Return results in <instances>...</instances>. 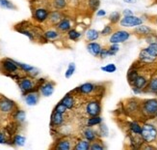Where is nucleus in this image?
I'll use <instances>...</instances> for the list:
<instances>
[{
  "mask_svg": "<svg viewBox=\"0 0 157 150\" xmlns=\"http://www.w3.org/2000/svg\"><path fill=\"white\" fill-rule=\"evenodd\" d=\"M100 69H101V71H103L105 73H115L117 71V66H116L114 63H109L105 66H102Z\"/></svg>",
  "mask_w": 157,
  "mask_h": 150,
  "instance_id": "39",
  "label": "nucleus"
},
{
  "mask_svg": "<svg viewBox=\"0 0 157 150\" xmlns=\"http://www.w3.org/2000/svg\"><path fill=\"white\" fill-rule=\"evenodd\" d=\"M13 144H16L17 146H23L25 144L26 139L21 135H16L15 137H13Z\"/></svg>",
  "mask_w": 157,
  "mask_h": 150,
  "instance_id": "36",
  "label": "nucleus"
},
{
  "mask_svg": "<svg viewBox=\"0 0 157 150\" xmlns=\"http://www.w3.org/2000/svg\"><path fill=\"white\" fill-rule=\"evenodd\" d=\"M82 37V33L76 30L75 28H71L69 32H67V38L71 41H78Z\"/></svg>",
  "mask_w": 157,
  "mask_h": 150,
  "instance_id": "27",
  "label": "nucleus"
},
{
  "mask_svg": "<svg viewBox=\"0 0 157 150\" xmlns=\"http://www.w3.org/2000/svg\"><path fill=\"white\" fill-rule=\"evenodd\" d=\"M121 26L126 27V28H132V27H137L143 24V18L137 16H124L120 20Z\"/></svg>",
  "mask_w": 157,
  "mask_h": 150,
  "instance_id": "3",
  "label": "nucleus"
},
{
  "mask_svg": "<svg viewBox=\"0 0 157 150\" xmlns=\"http://www.w3.org/2000/svg\"><path fill=\"white\" fill-rule=\"evenodd\" d=\"M39 98H40V94L39 92H37L36 90L31 91L29 93L25 94V102L28 106H35L37 105V103L39 102Z\"/></svg>",
  "mask_w": 157,
  "mask_h": 150,
  "instance_id": "19",
  "label": "nucleus"
},
{
  "mask_svg": "<svg viewBox=\"0 0 157 150\" xmlns=\"http://www.w3.org/2000/svg\"><path fill=\"white\" fill-rule=\"evenodd\" d=\"M109 53H110V56H114L117 54V52L120 51V47L119 44H111V46L108 47Z\"/></svg>",
  "mask_w": 157,
  "mask_h": 150,
  "instance_id": "43",
  "label": "nucleus"
},
{
  "mask_svg": "<svg viewBox=\"0 0 157 150\" xmlns=\"http://www.w3.org/2000/svg\"><path fill=\"white\" fill-rule=\"evenodd\" d=\"M156 42H157V37H156Z\"/></svg>",
  "mask_w": 157,
  "mask_h": 150,
  "instance_id": "51",
  "label": "nucleus"
},
{
  "mask_svg": "<svg viewBox=\"0 0 157 150\" xmlns=\"http://www.w3.org/2000/svg\"><path fill=\"white\" fill-rule=\"evenodd\" d=\"M54 88H55L54 83H51V81H46V83H44V81L40 86V93L44 97H49L53 94Z\"/></svg>",
  "mask_w": 157,
  "mask_h": 150,
  "instance_id": "11",
  "label": "nucleus"
},
{
  "mask_svg": "<svg viewBox=\"0 0 157 150\" xmlns=\"http://www.w3.org/2000/svg\"><path fill=\"white\" fill-rule=\"evenodd\" d=\"M155 23H156V24H157V17H156V18H155Z\"/></svg>",
  "mask_w": 157,
  "mask_h": 150,
  "instance_id": "50",
  "label": "nucleus"
},
{
  "mask_svg": "<svg viewBox=\"0 0 157 150\" xmlns=\"http://www.w3.org/2000/svg\"><path fill=\"white\" fill-rule=\"evenodd\" d=\"M17 65H18V67H19V69H20V70H22L23 72L28 73V74H30V73H32L33 71H35V70H36L33 66L28 65V64H24V63L17 62Z\"/></svg>",
  "mask_w": 157,
  "mask_h": 150,
  "instance_id": "38",
  "label": "nucleus"
},
{
  "mask_svg": "<svg viewBox=\"0 0 157 150\" xmlns=\"http://www.w3.org/2000/svg\"><path fill=\"white\" fill-rule=\"evenodd\" d=\"M130 38V33L126 30H117L113 32L110 38H109V42L110 44H121L124 43Z\"/></svg>",
  "mask_w": 157,
  "mask_h": 150,
  "instance_id": "5",
  "label": "nucleus"
},
{
  "mask_svg": "<svg viewBox=\"0 0 157 150\" xmlns=\"http://www.w3.org/2000/svg\"><path fill=\"white\" fill-rule=\"evenodd\" d=\"M13 118H15L16 121L18 122V123H23L25 121V112L23 111L17 110L13 112Z\"/></svg>",
  "mask_w": 157,
  "mask_h": 150,
  "instance_id": "30",
  "label": "nucleus"
},
{
  "mask_svg": "<svg viewBox=\"0 0 157 150\" xmlns=\"http://www.w3.org/2000/svg\"><path fill=\"white\" fill-rule=\"evenodd\" d=\"M156 117H157V112H156Z\"/></svg>",
  "mask_w": 157,
  "mask_h": 150,
  "instance_id": "52",
  "label": "nucleus"
},
{
  "mask_svg": "<svg viewBox=\"0 0 157 150\" xmlns=\"http://www.w3.org/2000/svg\"><path fill=\"white\" fill-rule=\"evenodd\" d=\"M6 139H5V135L3 133H0V144H5Z\"/></svg>",
  "mask_w": 157,
  "mask_h": 150,
  "instance_id": "48",
  "label": "nucleus"
},
{
  "mask_svg": "<svg viewBox=\"0 0 157 150\" xmlns=\"http://www.w3.org/2000/svg\"><path fill=\"white\" fill-rule=\"evenodd\" d=\"M90 149L91 150H103V149H105V146L103 144H102V141H100L98 139H97L91 142Z\"/></svg>",
  "mask_w": 157,
  "mask_h": 150,
  "instance_id": "32",
  "label": "nucleus"
},
{
  "mask_svg": "<svg viewBox=\"0 0 157 150\" xmlns=\"http://www.w3.org/2000/svg\"><path fill=\"white\" fill-rule=\"evenodd\" d=\"M0 7H2L4 9L8 10H16L17 7L13 2H11L10 0H0Z\"/></svg>",
  "mask_w": 157,
  "mask_h": 150,
  "instance_id": "35",
  "label": "nucleus"
},
{
  "mask_svg": "<svg viewBox=\"0 0 157 150\" xmlns=\"http://www.w3.org/2000/svg\"><path fill=\"white\" fill-rule=\"evenodd\" d=\"M128 2H132V1H136V0H127Z\"/></svg>",
  "mask_w": 157,
  "mask_h": 150,
  "instance_id": "49",
  "label": "nucleus"
},
{
  "mask_svg": "<svg viewBox=\"0 0 157 150\" xmlns=\"http://www.w3.org/2000/svg\"><path fill=\"white\" fill-rule=\"evenodd\" d=\"M88 52L92 54L94 57H99L100 51L102 50V47L99 43L97 42H89L86 46Z\"/></svg>",
  "mask_w": 157,
  "mask_h": 150,
  "instance_id": "13",
  "label": "nucleus"
},
{
  "mask_svg": "<svg viewBox=\"0 0 157 150\" xmlns=\"http://www.w3.org/2000/svg\"><path fill=\"white\" fill-rule=\"evenodd\" d=\"M65 122V117L64 114L59 113L56 111H53L51 115V125L54 127H60L62 126Z\"/></svg>",
  "mask_w": 157,
  "mask_h": 150,
  "instance_id": "21",
  "label": "nucleus"
},
{
  "mask_svg": "<svg viewBox=\"0 0 157 150\" xmlns=\"http://www.w3.org/2000/svg\"><path fill=\"white\" fill-rule=\"evenodd\" d=\"M35 80L30 77H23L21 79H19L18 85L21 92L25 95L27 93H29L31 91H34V87H35Z\"/></svg>",
  "mask_w": 157,
  "mask_h": 150,
  "instance_id": "7",
  "label": "nucleus"
},
{
  "mask_svg": "<svg viewBox=\"0 0 157 150\" xmlns=\"http://www.w3.org/2000/svg\"><path fill=\"white\" fill-rule=\"evenodd\" d=\"M109 56H110V53H109V50L108 49H103V47H102V50L100 51V54H99V57L101 59H105V58H107Z\"/></svg>",
  "mask_w": 157,
  "mask_h": 150,
  "instance_id": "45",
  "label": "nucleus"
},
{
  "mask_svg": "<svg viewBox=\"0 0 157 150\" xmlns=\"http://www.w3.org/2000/svg\"><path fill=\"white\" fill-rule=\"evenodd\" d=\"M49 13H50V11L47 8H45V7H38V8L33 10L32 17L37 22L44 23V22H47V19H48Z\"/></svg>",
  "mask_w": 157,
  "mask_h": 150,
  "instance_id": "6",
  "label": "nucleus"
},
{
  "mask_svg": "<svg viewBox=\"0 0 157 150\" xmlns=\"http://www.w3.org/2000/svg\"><path fill=\"white\" fill-rule=\"evenodd\" d=\"M122 15L124 16H131V15H133V12L130 9H125V10H124V12H122Z\"/></svg>",
  "mask_w": 157,
  "mask_h": 150,
  "instance_id": "47",
  "label": "nucleus"
},
{
  "mask_svg": "<svg viewBox=\"0 0 157 150\" xmlns=\"http://www.w3.org/2000/svg\"><path fill=\"white\" fill-rule=\"evenodd\" d=\"M56 29L58 31H60L61 33H67L71 29V22L70 18H63L60 22L55 25Z\"/></svg>",
  "mask_w": 157,
  "mask_h": 150,
  "instance_id": "12",
  "label": "nucleus"
},
{
  "mask_svg": "<svg viewBox=\"0 0 157 150\" xmlns=\"http://www.w3.org/2000/svg\"><path fill=\"white\" fill-rule=\"evenodd\" d=\"M138 76H139V74H138L137 71H133V70H131V71H129V72H128V74H127V80H128V83H130V85L133 84V83L135 81L136 78H137Z\"/></svg>",
  "mask_w": 157,
  "mask_h": 150,
  "instance_id": "41",
  "label": "nucleus"
},
{
  "mask_svg": "<svg viewBox=\"0 0 157 150\" xmlns=\"http://www.w3.org/2000/svg\"><path fill=\"white\" fill-rule=\"evenodd\" d=\"M106 14H107L106 11L103 10V9H98L97 12H95V15H97L98 18H103V17H105Z\"/></svg>",
  "mask_w": 157,
  "mask_h": 150,
  "instance_id": "46",
  "label": "nucleus"
},
{
  "mask_svg": "<svg viewBox=\"0 0 157 150\" xmlns=\"http://www.w3.org/2000/svg\"><path fill=\"white\" fill-rule=\"evenodd\" d=\"M101 123H102V118L100 117V115H97V116H89L86 124L89 127H94V126H98Z\"/></svg>",
  "mask_w": 157,
  "mask_h": 150,
  "instance_id": "26",
  "label": "nucleus"
},
{
  "mask_svg": "<svg viewBox=\"0 0 157 150\" xmlns=\"http://www.w3.org/2000/svg\"><path fill=\"white\" fill-rule=\"evenodd\" d=\"M16 111H17V105L13 101L7 98L0 99V111L2 113L10 114V113H13Z\"/></svg>",
  "mask_w": 157,
  "mask_h": 150,
  "instance_id": "8",
  "label": "nucleus"
},
{
  "mask_svg": "<svg viewBox=\"0 0 157 150\" xmlns=\"http://www.w3.org/2000/svg\"><path fill=\"white\" fill-rule=\"evenodd\" d=\"M98 90V86L93 83H85L83 84L79 85L75 92L79 93L80 95H92L94 91Z\"/></svg>",
  "mask_w": 157,
  "mask_h": 150,
  "instance_id": "10",
  "label": "nucleus"
},
{
  "mask_svg": "<svg viewBox=\"0 0 157 150\" xmlns=\"http://www.w3.org/2000/svg\"><path fill=\"white\" fill-rule=\"evenodd\" d=\"M141 138L147 144H152L157 139V129L154 125L145 123L142 126Z\"/></svg>",
  "mask_w": 157,
  "mask_h": 150,
  "instance_id": "1",
  "label": "nucleus"
},
{
  "mask_svg": "<svg viewBox=\"0 0 157 150\" xmlns=\"http://www.w3.org/2000/svg\"><path fill=\"white\" fill-rule=\"evenodd\" d=\"M91 142L87 140H80L76 142V144L73 146L75 150H89L90 149Z\"/></svg>",
  "mask_w": 157,
  "mask_h": 150,
  "instance_id": "25",
  "label": "nucleus"
},
{
  "mask_svg": "<svg viewBox=\"0 0 157 150\" xmlns=\"http://www.w3.org/2000/svg\"><path fill=\"white\" fill-rule=\"evenodd\" d=\"M61 103H62L67 110H72V108L75 107V98L71 94V92L66 94L64 98L61 100Z\"/></svg>",
  "mask_w": 157,
  "mask_h": 150,
  "instance_id": "16",
  "label": "nucleus"
},
{
  "mask_svg": "<svg viewBox=\"0 0 157 150\" xmlns=\"http://www.w3.org/2000/svg\"><path fill=\"white\" fill-rule=\"evenodd\" d=\"M146 49L147 50V51L151 54V55H153L154 57L157 58V42H153V43H151L148 45L147 47H146Z\"/></svg>",
  "mask_w": 157,
  "mask_h": 150,
  "instance_id": "40",
  "label": "nucleus"
},
{
  "mask_svg": "<svg viewBox=\"0 0 157 150\" xmlns=\"http://www.w3.org/2000/svg\"><path fill=\"white\" fill-rule=\"evenodd\" d=\"M113 26L111 24H106L104 27H103V29H102L100 31V35L102 36H109V35H111V34L113 33Z\"/></svg>",
  "mask_w": 157,
  "mask_h": 150,
  "instance_id": "42",
  "label": "nucleus"
},
{
  "mask_svg": "<svg viewBox=\"0 0 157 150\" xmlns=\"http://www.w3.org/2000/svg\"><path fill=\"white\" fill-rule=\"evenodd\" d=\"M134 32L137 34V35H140L143 37H147L149 35H151V34H153V29L149 26L141 24L137 27H135Z\"/></svg>",
  "mask_w": 157,
  "mask_h": 150,
  "instance_id": "18",
  "label": "nucleus"
},
{
  "mask_svg": "<svg viewBox=\"0 0 157 150\" xmlns=\"http://www.w3.org/2000/svg\"><path fill=\"white\" fill-rule=\"evenodd\" d=\"M61 36V32L58 31L57 29H48L44 33V37L45 40H49V41H54L60 38Z\"/></svg>",
  "mask_w": 157,
  "mask_h": 150,
  "instance_id": "23",
  "label": "nucleus"
},
{
  "mask_svg": "<svg viewBox=\"0 0 157 150\" xmlns=\"http://www.w3.org/2000/svg\"><path fill=\"white\" fill-rule=\"evenodd\" d=\"M0 67L2 68V70L4 72L8 73V74H15L19 69L17 61H13L9 58L2 59L1 62H0Z\"/></svg>",
  "mask_w": 157,
  "mask_h": 150,
  "instance_id": "9",
  "label": "nucleus"
},
{
  "mask_svg": "<svg viewBox=\"0 0 157 150\" xmlns=\"http://www.w3.org/2000/svg\"><path fill=\"white\" fill-rule=\"evenodd\" d=\"M141 111L146 116H154L157 112V99H147L141 105Z\"/></svg>",
  "mask_w": 157,
  "mask_h": 150,
  "instance_id": "2",
  "label": "nucleus"
},
{
  "mask_svg": "<svg viewBox=\"0 0 157 150\" xmlns=\"http://www.w3.org/2000/svg\"><path fill=\"white\" fill-rule=\"evenodd\" d=\"M139 59L142 61L143 63L151 64V63H153L154 61L156 60V57L151 55V54L147 51V49H143L139 53Z\"/></svg>",
  "mask_w": 157,
  "mask_h": 150,
  "instance_id": "17",
  "label": "nucleus"
},
{
  "mask_svg": "<svg viewBox=\"0 0 157 150\" xmlns=\"http://www.w3.org/2000/svg\"><path fill=\"white\" fill-rule=\"evenodd\" d=\"M129 129H130L132 133H134L136 135H141L142 126L138 123V122L133 121V122H131V123H129Z\"/></svg>",
  "mask_w": 157,
  "mask_h": 150,
  "instance_id": "31",
  "label": "nucleus"
},
{
  "mask_svg": "<svg viewBox=\"0 0 157 150\" xmlns=\"http://www.w3.org/2000/svg\"><path fill=\"white\" fill-rule=\"evenodd\" d=\"M75 70H76V66H75V63L74 62H71L67 66V69L65 73V77L67 79H70L73 76V74L75 73Z\"/></svg>",
  "mask_w": 157,
  "mask_h": 150,
  "instance_id": "33",
  "label": "nucleus"
},
{
  "mask_svg": "<svg viewBox=\"0 0 157 150\" xmlns=\"http://www.w3.org/2000/svg\"><path fill=\"white\" fill-rule=\"evenodd\" d=\"M67 108L60 102V103H58V104L56 105V107H54V111H56V112H59V113L65 114V113L67 112Z\"/></svg>",
  "mask_w": 157,
  "mask_h": 150,
  "instance_id": "44",
  "label": "nucleus"
},
{
  "mask_svg": "<svg viewBox=\"0 0 157 150\" xmlns=\"http://www.w3.org/2000/svg\"><path fill=\"white\" fill-rule=\"evenodd\" d=\"M147 90L152 93H157V77H153L147 84Z\"/></svg>",
  "mask_w": 157,
  "mask_h": 150,
  "instance_id": "34",
  "label": "nucleus"
},
{
  "mask_svg": "<svg viewBox=\"0 0 157 150\" xmlns=\"http://www.w3.org/2000/svg\"><path fill=\"white\" fill-rule=\"evenodd\" d=\"M54 148L57 149V150H71V148H73L72 141L69 138L60 139L56 142V145H55V147H54Z\"/></svg>",
  "mask_w": 157,
  "mask_h": 150,
  "instance_id": "14",
  "label": "nucleus"
},
{
  "mask_svg": "<svg viewBox=\"0 0 157 150\" xmlns=\"http://www.w3.org/2000/svg\"><path fill=\"white\" fill-rule=\"evenodd\" d=\"M52 7L54 10H65L67 7V0H52Z\"/></svg>",
  "mask_w": 157,
  "mask_h": 150,
  "instance_id": "24",
  "label": "nucleus"
},
{
  "mask_svg": "<svg viewBox=\"0 0 157 150\" xmlns=\"http://www.w3.org/2000/svg\"><path fill=\"white\" fill-rule=\"evenodd\" d=\"M83 137H84L85 140L92 142V141L95 140L98 138V132H95L94 130L93 127L87 126V128H85L83 130Z\"/></svg>",
  "mask_w": 157,
  "mask_h": 150,
  "instance_id": "20",
  "label": "nucleus"
},
{
  "mask_svg": "<svg viewBox=\"0 0 157 150\" xmlns=\"http://www.w3.org/2000/svg\"><path fill=\"white\" fill-rule=\"evenodd\" d=\"M98 134L99 137H102V138H104V137H108V134H109V130H108V128L105 124H99L98 125Z\"/></svg>",
  "mask_w": 157,
  "mask_h": 150,
  "instance_id": "37",
  "label": "nucleus"
},
{
  "mask_svg": "<svg viewBox=\"0 0 157 150\" xmlns=\"http://www.w3.org/2000/svg\"><path fill=\"white\" fill-rule=\"evenodd\" d=\"M121 18V13H119V12H117V11L112 12V13L110 14V15H109V17H108L109 22H110L112 24H116V23L120 22Z\"/></svg>",
  "mask_w": 157,
  "mask_h": 150,
  "instance_id": "28",
  "label": "nucleus"
},
{
  "mask_svg": "<svg viewBox=\"0 0 157 150\" xmlns=\"http://www.w3.org/2000/svg\"><path fill=\"white\" fill-rule=\"evenodd\" d=\"M88 7L92 12H97L99 9L100 0H88Z\"/></svg>",
  "mask_w": 157,
  "mask_h": 150,
  "instance_id": "29",
  "label": "nucleus"
},
{
  "mask_svg": "<svg viewBox=\"0 0 157 150\" xmlns=\"http://www.w3.org/2000/svg\"><path fill=\"white\" fill-rule=\"evenodd\" d=\"M85 112L88 116H97L100 115L101 112V104L98 100L89 101L85 106Z\"/></svg>",
  "mask_w": 157,
  "mask_h": 150,
  "instance_id": "4",
  "label": "nucleus"
},
{
  "mask_svg": "<svg viewBox=\"0 0 157 150\" xmlns=\"http://www.w3.org/2000/svg\"><path fill=\"white\" fill-rule=\"evenodd\" d=\"M85 37L88 42H94V41H97L99 39L100 32L94 28H89L85 32Z\"/></svg>",
  "mask_w": 157,
  "mask_h": 150,
  "instance_id": "22",
  "label": "nucleus"
},
{
  "mask_svg": "<svg viewBox=\"0 0 157 150\" xmlns=\"http://www.w3.org/2000/svg\"><path fill=\"white\" fill-rule=\"evenodd\" d=\"M63 18H64V15L62 11L54 10L49 13V17H48V19H47V22L51 25H56Z\"/></svg>",
  "mask_w": 157,
  "mask_h": 150,
  "instance_id": "15",
  "label": "nucleus"
}]
</instances>
